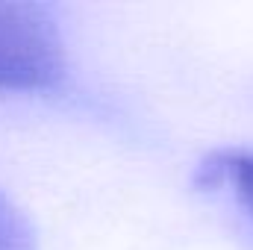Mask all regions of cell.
I'll use <instances>...</instances> for the list:
<instances>
[{
    "mask_svg": "<svg viewBox=\"0 0 253 250\" xmlns=\"http://www.w3.org/2000/svg\"><path fill=\"white\" fill-rule=\"evenodd\" d=\"M68 77L59 18L44 3L0 0V91H53Z\"/></svg>",
    "mask_w": 253,
    "mask_h": 250,
    "instance_id": "6da1fadb",
    "label": "cell"
},
{
    "mask_svg": "<svg viewBox=\"0 0 253 250\" xmlns=\"http://www.w3.org/2000/svg\"><path fill=\"white\" fill-rule=\"evenodd\" d=\"M203 171L212 174L215 183H227L242 209L253 218V150L236 147V150H221L203 162Z\"/></svg>",
    "mask_w": 253,
    "mask_h": 250,
    "instance_id": "7a4b0ae2",
    "label": "cell"
},
{
    "mask_svg": "<svg viewBox=\"0 0 253 250\" xmlns=\"http://www.w3.org/2000/svg\"><path fill=\"white\" fill-rule=\"evenodd\" d=\"M0 250H39L36 233L24 212L0 188Z\"/></svg>",
    "mask_w": 253,
    "mask_h": 250,
    "instance_id": "3957f363",
    "label": "cell"
}]
</instances>
